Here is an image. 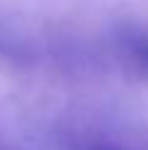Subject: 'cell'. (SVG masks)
I'll return each mask as SVG.
<instances>
[{
	"instance_id": "6da1fadb",
	"label": "cell",
	"mask_w": 148,
	"mask_h": 150,
	"mask_svg": "<svg viewBox=\"0 0 148 150\" xmlns=\"http://www.w3.org/2000/svg\"><path fill=\"white\" fill-rule=\"evenodd\" d=\"M126 54H128V64H131L133 74L138 79L148 81V35L143 32H133L126 40Z\"/></svg>"
},
{
	"instance_id": "7a4b0ae2",
	"label": "cell",
	"mask_w": 148,
	"mask_h": 150,
	"mask_svg": "<svg viewBox=\"0 0 148 150\" xmlns=\"http://www.w3.org/2000/svg\"><path fill=\"white\" fill-rule=\"evenodd\" d=\"M79 150H121V148L109 145V143H86V145H82Z\"/></svg>"
}]
</instances>
